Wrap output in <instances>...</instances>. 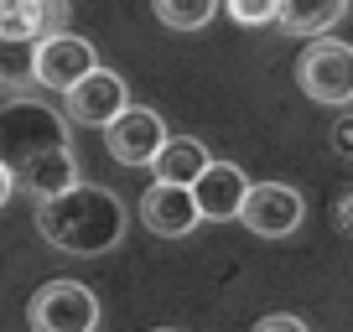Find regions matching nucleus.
Instances as JSON below:
<instances>
[{
	"mask_svg": "<svg viewBox=\"0 0 353 332\" xmlns=\"http://www.w3.org/2000/svg\"><path fill=\"white\" fill-rule=\"evenodd\" d=\"M130 218H125V203L110 187H94V182H73L68 192L37 203V234L52 244L57 255H110L114 244L125 239Z\"/></svg>",
	"mask_w": 353,
	"mask_h": 332,
	"instance_id": "1",
	"label": "nucleus"
},
{
	"mask_svg": "<svg viewBox=\"0 0 353 332\" xmlns=\"http://www.w3.org/2000/svg\"><path fill=\"white\" fill-rule=\"evenodd\" d=\"M57 145H73V141H68V120L52 110V104L11 99L0 110V161L11 166V177L32 161V156L57 151Z\"/></svg>",
	"mask_w": 353,
	"mask_h": 332,
	"instance_id": "2",
	"label": "nucleus"
},
{
	"mask_svg": "<svg viewBox=\"0 0 353 332\" xmlns=\"http://www.w3.org/2000/svg\"><path fill=\"white\" fill-rule=\"evenodd\" d=\"M296 83L307 99L332 104V110H348L353 104V47L348 42H312L296 57Z\"/></svg>",
	"mask_w": 353,
	"mask_h": 332,
	"instance_id": "3",
	"label": "nucleus"
},
{
	"mask_svg": "<svg viewBox=\"0 0 353 332\" xmlns=\"http://www.w3.org/2000/svg\"><path fill=\"white\" fill-rule=\"evenodd\" d=\"M37 332H94L99 327V296L83 280H47L26 307Z\"/></svg>",
	"mask_w": 353,
	"mask_h": 332,
	"instance_id": "4",
	"label": "nucleus"
},
{
	"mask_svg": "<svg viewBox=\"0 0 353 332\" xmlns=\"http://www.w3.org/2000/svg\"><path fill=\"white\" fill-rule=\"evenodd\" d=\"M301 218H307V203H301L296 187H286V182H250L244 208H239V223L250 234H260V239H286V234L301 229Z\"/></svg>",
	"mask_w": 353,
	"mask_h": 332,
	"instance_id": "5",
	"label": "nucleus"
},
{
	"mask_svg": "<svg viewBox=\"0 0 353 332\" xmlns=\"http://www.w3.org/2000/svg\"><path fill=\"white\" fill-rule=\"evenodd\" d=\"M141 223L156 234V239H188V234L203 223L198 192H192L188 182H161L156 177L151 187L141 192Z\"/></svg>",
	"mask_w": 353,
	"mask_h": 332,
	"instance_id": "6",
	"label": "nucleus"
},
{
	"mask_svg": "<svg viewBox=\"0 0 353 332\" xmlns=\"http://www.w3.org/2000/svg\"><path fill=\"white\" fill-rule=\"evenodd\" d=\"M104 145L120 166H151L156 151L166 145V120L156 110H141V104H125L110 125H104Z\"/></svg>",
	"mask_w": 353,
	"mask_h": 332,
	"instance_id": "7",
	"label": "nucleus"
},
{
	"mask_svg": "<svg viewBox=\"0 0 353 332\" xmlns=\"http://www.w3.org/2000/svg\"><path fill=\"white\" fill-rule=\"evenodd\" d=\"M88 68H99V52H94V42L78 32H52L37 42V83H47V89L68 94L78 83V78L88 73Z\"/></svg>",
	"mask_w": 353,
	"mask_h": 332,
	"instance_id": "8",
	"label": "nucleus"
},
{
	"mask_svg": "<svg viewBox=\"0 0 353 332\" xmlns=\"http://www.w3.org/2000/svg\"><path fill=\"white\" fill-rule=\"evenodd\" d=\"M125 104H130L125 78L114 73V68H88L73 89H68V120H73V125H99V130H104Z\"/></svg>",
	"mask_w": 353,
	"mask_h": 332,
	"instance_id": "9",
	"label": "nucleus"
},
{
	"mask_svg": "<svg viewBox=\"0 0 353 332\" xmlns=\"http://www.w3.org/2000/svg\"><path fill=\"white\" fill-rule=\"evenodd\" d=\"M192 192H198L203 223H229V218H239V208H244L250 177H244V166H234V161H208L198 172V182H192Z\"/></svg>",
	"mask_w": 353,
	"mask_h": 332,
	"instance_id": "10",
	"label": "nucleus"
},
{
	"mask_svg": "<svg viewBox=\"0 0 353 332\" xmlns=\"http://www.w3.org/2000/svg\"><path fill=\"white\" fill-rule=\"evenodd\" d=\"M73 182H83L78 177V156H73V145H57V151H42V156H32V161L16 172V187L26 192V198H52V192H68Z\"/></svg>",
	"mask_w": 353,
	"mask_h": 332,
	"instance_id": "11",
	"label": "nucleus"
},
{
	"mask_svg": "<svg viewBox=\"0 0 353 332\" xmlns=\"http://www.w3.org/2000/svg\"><path fill=\"white\" fill-rule=\"evenodd\" d=\"M68 26V0H0V32L6 37H52Z\"/></svg>",
	"mask_w": 353,
	"mask_h": 332,
	"instance_id": "12",
	"label": "nucleus"
},
{
	"mask_svg": "<svg viewBox=\"0 0 353 332\" xmlns=\"http://www.w3.org/2000/svg\"><path fill=\"white\" fill-rule=\"evenodd\" d=\"M343 16H348V0H281L276 21L291 37H327Z\"/></svg>",
	"mask_w": 353,
	"mask_h": 332,
	"instance_id": "13",
	"label": "nucleus"
},
{
	"mask_svg": "<svg viewBox=\"0 0 353 332\" xmlns=\"http://www.w3.org/2000/svg\"><path fill=\"white\" fill-rule=\"evenodd\" d=\"M208 161H213V156H208V145H203L198 135H166V145L156 151L151 166H156V177H161V182H188V187H192Z\"/></svg>",
	"mask_w": 353,
	"mask_h": 332,
	"instance_id": "14",
	"label": "nucleus"
},
{
	"mask_svg": "<svg viewBox=\"0 0 353 332\" xmlns=\"http://www.w3.org/2000/svg\"><path fill=\"white\" fill-rule=\"evenodd\" d=\"M37 83V37H6L0 32V89Z\"/></svg>",
	"mask_w": 353,
	"mask_h": 332,
	"instance_id": "15",
	"label": "nucleus"
},
{
	"mask_svg": "<svg viewBox=\"0 0 353 332\" xmlns=\"http://www.w3.org/2000/svg\"><path fill=\"white\" fill-rule=\"evenodd\" d=\"M156 6V21L172 26V32H198V26H208L213 16H219L223 0H151Z\"/></svg>",
	"mask_w": 353,
	"mask_h": 332,
	"instance_id": "16",
	"label": "nucleus"
},
{
	"mask_svg": "<svg viewBox=\"0 0 353 332\" xmlns=\"http://www.w3.org/2000/svg\"><path fill=\"white\" fill-rule=\"evenodd\" d=\"M234 16V26H276L281 0H223Z\"/></svg>",
	"mask_w": 353,
	"mask_h": 332,
	"instance_id": "17",
	"label": "nucleus"
},
{
	"mask_svg": "<svg viewBox=\"0 0 353 332\" xmlns=\"http://www.w3.org/2000/svg\"><path fill=\"white\" fill-rule=\"evenodd\" d=\"M327 145L343 156V161H353V110H343L338 120H332V130H327Z\"/></svg>",
	"mask_w": 353,
	"mask_h": 332,
	"instance_id": "18",
	"label": "nucleus"
},
{
	"mask_svg": "<svg viewBox=\"0 0 353 332\" xmlns=\"http://www.w3.org/2000/svg\"><path fill=\"white\" fill-rule=\"evenodd\" d=\"M332 223H338V234H343V239H353V187L338 198V208H332Z\"/></svg>",
	"mask_w": 353,
	"mask_h": 332,
	"instance_id": "19",
	"label": "nucleus"
},
{
	"mask_svg": "<svg viewBox=\"0 0 353 332\" xmlns=\"http://www.w3.org/2000/svg\"><path fill=\"white\" fill-rule=\"evenodd\" d=\"M260 332H307V322L301 317H281L276 311V317H260Z\"/></svg>",
	"mask_w": 353,
	"mask_h": 332,
	"instance_id": "20",
	"label": "nucleus"
},
{
	"mask_svg": "<svg viewBox=\"0 0 353 332\" xmlns=\"http://www.w3.org/2000/svg\"><path fill=\"white\" fill-rule=\"evenodd\" d=\"M11 192H16V177H11V166L0 161V208H6V203H11Z\"/></svg>",
	"mask_w": 353,
	"mask_h": 332,
	"instance_id": "21",
	"label": "nucleus"
}]
</instances>
